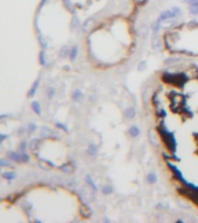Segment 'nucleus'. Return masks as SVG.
I'll return each mask as SVG.
<instances>
[{
  "mask_svg": "<svg viewBox=\"0 0 198 223\" xmlns=\"http://www.w3.org/2000/svg\"><path fill=\"white\" fill-rule=\"evenodd\" d=\"M163 80L165 83L174 84V85L183 86L186 81V77L184 74H170V73H165L163 74Z\"/></svg>",
  "mask_w": 198,
  "mask_h": 223,
  "instance_id": "obj_1",
  "label": "nucleus"
},
{
  "mask_svg": "<svg viewBox=\"0 0 198 223\" xmlns=\"http://www.w3.org/2000/svg\"><path fill=\"white\" fill-rule=\"evenodd\" d=\"M176 16V14L175 12H171V11H165L163 13L161 14V16H160V19L157 20L158 22H162V21H164L167 19H172V18H175Z\"/></svg>",
  "mask_w": 198,
  "mask_h": 223,
  "instance_id": "obj_2",
  "label": "nucleus"
},
{
  "mask_svg": "<svg viewBox=\"0 0 198 223\" xmlns=\"http://www.w3.org/2000/svg\"><path fill=\"white\" fill-rule=\"evenodd\" d=\"M152 46H154L155 49H161V46H162V44H161V42H160V39H158L157 36H155V37L153 39Z\"/></svg>",
  "mask_w": 198,
  "mask_h": 223,
  "instance_id": "obj_3",
  "label": "nucleus"
},
{
  "mask_svg": "<svg viewBox=\"0 0 198 223\" xmlns=\"http://www.w3.org/2000/svg\"><path fill=\"white\" fill-rule=\"evenodd\" d=\"M126 115H127V118H133L134 115H135V112L133 108H128L127 111H126Z\"/></svg>",
  "mask_w": 198,
  "mask_h": 223,
  "instance_id": "obj_4",
  "label": "nucleus"
},
{
  "mask_svg": "<svg viewBox=\"0 0 198 223\" xmlns=\"http://www.w3.org/2000/svg\"><path fill=\"white\" fill-rule=\"evenodd\" d=\"M33 108H34V111H35V113H37V114H40L41 113V107H40L39 105V102H33Z\"/></svg>",
  "mask_w": 198,
  "mask_h": 223,
  "instance_id": "obj_5",
  "label": "nucleus"
},
{
  "mask_svg": "<svg viewBox=\"0 0 198 223\" xmlns=\"http://www.w3.org/2000/svg\"><path fill=\"white\" fill-rule=\"evenodd\" d=\"M129 134H131L132 136H138L139 129L136 128V127H132V128H131V130H129Z\"/></svg>",
  "mask_w": 198,
  "mask_h": 223,
  "instance_id": "obj_6",
  "label": "nucleus"
},
{
  "mask_svg": "<svg viewBox=\"0 0 198 223\" xmlns=\"http://www.w3.org/2000/svg\"><path fill=\"white\" fill-rule=\"evenodd\" d=\"M69 53H70V49L64 46V48L61 50V56H62V57H64V55H69Z\"/></svg>",
  "mask_w": 198,
  "mask_h": 223,
  "instance_id": "obj_7",
  "label": "nucleus"
},
{
  "mask_svg": "<svg viewBox=\"0 0 198 223\" xmlns=\"http://www.w3.org/2000/svg\"><path fill=\"white\" fill-rule=\"evenodd\" d=\"M96 152H97L96 145H90V148H89V153H90V155H94Z\"/></svg>",
  "mask_w": 198,
  "mask_h": 223,
  "instance_id": "obj_8",
  "label": "nucleus"
},
{
  "mask_svg": "<svg viewBox=\"0 0 198 223\" xmlns=\"http://www.w3.org/2000/svg\"><path fill=\"white\" fill-rule=\"evenodd\" d=\"M76 55H77V46H75V48L71 49V53H70V57H71V59L75 58V57H76Z\"/></svg>",
  "mask_w": 198,
  "mask_h": 223,
  "instance_id": "obj_9",
  "label": "nucleus"
},
{
  "mask_svg": "<svg viewBox=\"0 0 198 223\" xmlns=\"http://www.w3.org/2000/svg\"><path fill=\"white\" fill-rule=\"evenodd\" d=\"M148 181H149V183H155V181H156V177H155V174H149V176H148Z\"/></svg>",
  "mask_w": 198,
  "mask_h": 223,
  "instance_id": "obj_10",
  "label": "nucleus"
},
{
  "mask_svg": "<svg viewBox=\"0 0 198 223\" xmlns=\"http://www.w3.org/2000/svg\"><path fill=\"white\" fill-rule=\"evenodd\" d=\"M103 193H105V194L112 193V187H104V188H103Z\"/></svg>",
  "mask_w": 198,
  "mask_h": 223,
  "instance_id": "obj_11",
  "label": "nucleus"
},
{
  "mask_svg": "<svg viewBox=\"0 0 198 223\" xmlns=\"http://www.w3.org/2000/svg\"><path fill=\"white\" fill-rule=\"evenodd\" d=\"M4 177L6 178V179H13L15 177V174L14 173H4Z\"/></svg>",
  "mask_w": 198,
  "mask_h": 223,
  "instance_id": "obj_12",
  "label": "nucleus"
},
{
  "mask_svg": "<svg viewBox=\"0 0 198 223\" xmlns=\"http://www.w3.org/2000/svg\"><path fill=\"white\" fill-rule=\"evenodd\" d=\"M39 86V83H35V85H34V87L32 88V91H30V94L29 95H34V92H35V90H36V87Z\"/></svg>",
  "mask_w": 198,
  "mask_h": 223,
  "instance_id": "obj_13",
  "label": "nucleus"
},
{
  "mask_svg": "<svg viewBox=\"0 0 198 223\" xmlns=\"http://www.w3.org/2000/svg\"><path fill=\"white\" fill-rule=\"evenodd\" d=\"M40 60H41V64H44V53H41Z\"/></svg>",
  "mask_w": 198,
  "mask_h": 223,
  "instance_id": "obj_14",
  "label": "nucleus"
},
{
  "mask_svg": "<svg viewBox=\"0 0 198 223\" xmlns=\"http://www.w3.org/2000/svg\"><path fill=\"white\" fill-rule=\"evenodd\" d=\"M48 94H49V97L51 98L54 95V88H48Z\"/></svg>",
  "mask_w": 198,
  "mask_h": 223,
  "instance_id": "obj_15",
  "label": "nucleus"
},
{
  "mask_svg": "<svg viewBox=\"0 0 198 223\" xmlns=\"http://www.w3.org/2000/svg\"><path fill=\"white\" fill-rule=\"evenodd\" d=\"M73 97H75L76 99H79L80 97H82V94H80V92H76V94H75Z\"/></svg>",
  "mask_w": 198,
  "mask_h": 223,
  "instance_id": "obj_16",
  "label": "nucleus"
},
{
  "mask_svg": "<svg viewBox=\"0 0 198 223\" xmlns=\"http://www.w3.org/2000/svg\"><path fill=\"white\" fill-rule=\"evenodd\" d=\"M145 69V63H141V66H139V70H143Z\"/></svg>",
  "mask_w": 198,
  "mask_h": 223,
  "instance_id": "obj_17",
  "label": "nucleus"
}]
</instances>
